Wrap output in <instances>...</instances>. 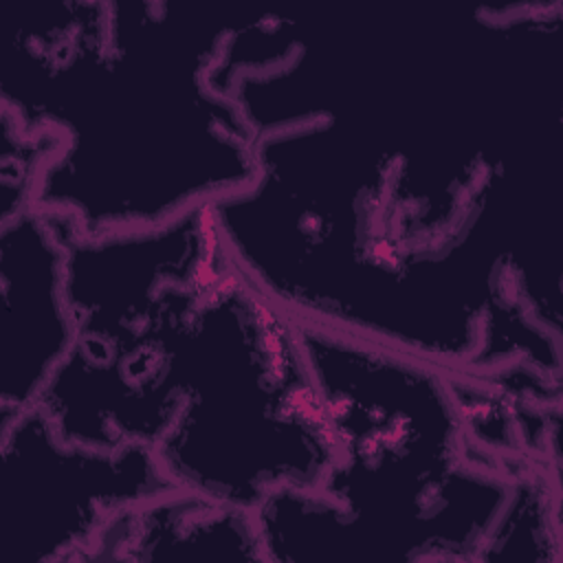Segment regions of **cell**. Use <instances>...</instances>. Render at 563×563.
<instances>
[{"label":"cell","mask_w":563,"mask_h":563,"mask_svg":"<svg viewBox=\"0 0 563 563\" xmlns=\"http://www.w3.org/2000/svg\"><path fill=\"white\" fill-rule=\"evenodd\" d=\"M235 29L169 2H59L18 24L2 112L62 139L33 207L95 238L251 187L260 136L213 79Z\"/></svg>","instance_id":"2"},{"label":"cell","mask_w":563,"mask_h":563,"mask_svg":"<svg viewBox=\"0 0 563 563\" xmlns=\"http://www.w3.org/2000/svg\"><path fill=\"white\" fill-rule=\"evenodd\" d=\"M64 227L75 343L37 405L68 442L154 446L174 416L167 378L176 339L229 262L213 205L95 238Z\"/></svg>","instance_id":"5"},{"label":"cell","mask_w":563,"mask_h":563,"mask_svg":"<svg viewBox=\"0 0 563 563\" xmlns=\"http://www.w3.org/2000/svg\"><path fill=\"white\" fill-rule=\"evenodd\" d=\"M297 328L330 460L317 488L257 506L266 561L479 563L519 466L473 442L457 378L369 341Z\"/></svg>","instance_id":"3"},{"label":"cell","mask_w":563,"mask_h":563,"mask_svg":"<svg viewBox=\"0 0 563 563\" xmlns=\"http://www.w3.org/2000/svg\"><path fill=\"white\" fill-rule=\"evenodd\" d=\"M233 266L299 323L473 385L499 383L543 323L517 187L473 227L376 119L336 114L257 139V178L213 202Z\"/></svg>","instance_id":"1"},{"label":"cell","mask_w":563,"mask_h":563,"mask_svg":"<svg viewBox=\"0 0 563 563\" xmlns=\"http://www.w3.org/2000/svg\"><path fill=\"white\" fill-rule=\"evenodd\" d=\"M167 396L174 418L152 451L174 488L255 510L321 482L330 438L297 321L231 260L176 341Z\"/></svg>","instance_id":"4"},{"label":"cell","mask_w":563,"mask_h":563,"mask_svg":"<svg viewBox=\"0 0 563 563\" xmlns=\"http://www.w3.org/2000/svg\"><path fill=\"white\" fill-rule=\"evenodd\" d=\"M53 130H24L2 112L0 136V222L33 207L37 178L48 158L59 150Z\"/></svg>","instance_id":"9"},{"label":"cell","mask_w":563,"mask_h":563,"mask_svg":"<svg viewBox=\"0 0 563 563\" xmlns=\"http://www.w3.org/2000/svg\"><path fill=\"white\" fill-rule=\"evenodd\" d=\"M0 451L18 563H86L114 515L174 488L152 446L68 442L40 405L0 422Z\"/></svg>","instance_id":"6"},{"label":"cell","mask_w":563,"mask_h":563,"mask_svg":"<svg viewBox=\"0 0 563 563\" xmlns=\"http://www.w3.org/2000/svg\"><path fill=\"white\" fill-rule=\"evenodd\" d=\"M66 257L59 218L29 207L0 222V422L37 405L73 350Z\"/></svg>","instance_id":"7"},{"label":"cell","mask_w":563,"mask_h":563,"mask_svg":"<svg viewBox=\"0 0 563 563\" xmlns=\"http://www.w3.org/2000/svg\"><path fill=\"white\" fill-rule=\"evenodd\" d=\"M231 556L266 561L253 510L172 488L114 515L95 539L86 563Z\"/></svg>","instance_id":"8"}]
</instances>
